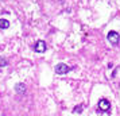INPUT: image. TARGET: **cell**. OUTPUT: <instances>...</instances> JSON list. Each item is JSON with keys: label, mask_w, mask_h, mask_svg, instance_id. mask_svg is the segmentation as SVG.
Segmentation results:
<instances>
[{"label": "cell", "mask_w": 120, "mask_h": 116, "mask_svg": "<svg viewBox=\"0 0 120 116\" xmlns=\"http://www.w3.org/2000/svg\"><path fill=\"white\" fill-rule=\"evenodd\" d=\"M8 27H10V22L7 19H0V28L1 30H6Z\"/></svg>", "instance_id": "8992f818"}, {"label": "cell", "mask_w": 120, "mask_h": 116, "mask_svg": "<svg viewBox=\"0 0 120 116\" xmlns=\"http://www.w3.org/2000/svg\"><path fill=\"white\" fill-rule=\"evenodd\" d=\"M107 38H108V41H109V43L111 45H117L119 43V34L116 33V31H109L108 33V37H107Z\"/></svg>", "instance_id": "3957f363"}, {"label": "cell", "mask_w": 120, "mask_h": 116, "mask_svg": "<svg viewBox=\"0 0 120 116\" xmlns=\"http://www.w3.org/2000/svg\"><path fill=\"white\" fill-rule=\"evenodd\" d=\"M71 67H69L68 65H65V64H58L57 66H55V73L57 74H66L68 72H70Z\"/></svg>", "instance_id": "7a4b0ae2"}, {"label": "cell", "mask_w": 120, "mask_h": 116, "mask_svg": "<svg viewBox=\"0 0 120 116\" xmlns=\"http://www.w3.org/2000/svg\"><path fill=\"white\" fill-rule=\"evenodd\" d=\"M46 49H47V46H46L45 41H38L37 43L34 45V51L35 53H45Z\"/></svg>", "instance_id": "6da1fadb"}, {"label": "cell", "mask_w": 120, "mask_h": 116, "mask_svg": "<svg viewBox=\"0 0 120 116\" xmlns=\"http://www.w3.org/2000/svg\"><path fill=\"white\" fill-rule=\"evenodd\" d=\"M15 92L16 93H20V94L26 93V85L24 84H16L15 85Z\"/></svg>", "instance_id": "5b68a950"}, {"label": "cell", "mask_w": 120, "mask_h": 116, "mask_svg": "<svg viewBox=\"0 0 120 116\" xmlns=\"http://www.w3.org/2000/svg\"><path fill=\"white\" fill-rule=\"evenodd\" d=\"M109 108H111V104H109L108 100L101 99L100 101H98V109L101 111V112H108Z\"/></svg>", "instance_id": "277c9868"}, {"label": "cell", "mask_w": 120, "mask_h": 116, "mask_svg": "<svg viewBox=\"0 0 120 116\" xmlns=\"http://www.w3.org/2000/svg\"><path fill=\"white\" fill-rule=\"evenodd\" d=\"M8 65V61H7L6 58H3V57H0V67H4Z\"/></svg>", "instance_id": "52a82bcc"}, {"label": "cell", "mask_w": 120, "mask_h": 116, "mask_svg": "<svg viewBox=\"0 0 120 116\" xmlns=\"http://www.w3.org/2000/svg\"><path fill=\"white\" fill-rule=\"evenodd\" d=\"M74 112H77V113H81V105H80V107H77V108H74Z\"/></svg>", "instance_id": "ba28073f"}]
</instances>
